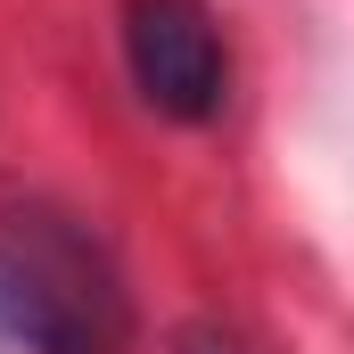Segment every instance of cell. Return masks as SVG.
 <instances>
[{"instance_id": "cell-2", "label": "cell", "mask_w": 354, "mask_h": 354, "mask_svg": "<svg viewBox=\"0 0 354 354\" xmlns=\"http://www.w3.org/2000/svg\"><path fill=\"white\" fill-rule=\"evenodd\" d=\"M124 75L165 124H206L223 115V25L206 0H132L124 8Z\"/></svg>"}, {"instance_id": "cell-3", "label": "cell", "mask_w": 354, "mask_h": 354, "mask_svg": "<svg viewBox=\"0 0 354 354\" xmlns=\"http://www.w3.org/2000/svg\"><path fill=\"white\" fill-rule=\"evenodd\" d=\"M181 354H239V338H223V330H181Z\"/></svg>"}, {"instance_id": "cell-4", "label": "cell", "mask_w": 354, "mask_h": 354, "mask_svg": "<svg viewBox=\"0 0 354 354\" xmlns=\"http://www.w3.org/2000/svg\"><path fill=\"white\" fill-rule=\"evenodd\" d=\"M0 338H8V330H0Z\"/></svg>"}, {"instance_id": "cell-1", "label": "cell", "mask_w": 354, "mask_h": 354, "mask_svg": "<svg viewBox=\"0 0 354 354\" xmlns=\"http://www.w3.org/2000/svg\"><path fill=\"white\" fill-rule=\"evenodd\" d=\"M0 330L33 354H124V288L83 231L17 214L0 231Z\"/></svg>"}]
</instances>
